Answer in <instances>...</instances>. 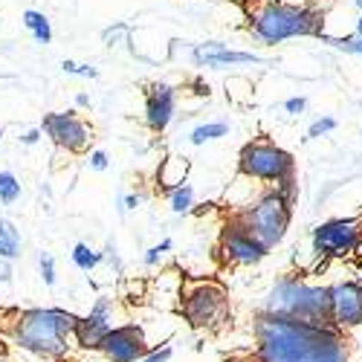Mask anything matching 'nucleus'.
Listing matches in <instances>:
<instances>
[{
    "label": "nucleus",
    "instance_id": "nucleus-1",
    "mask_svg": "<svg viewBox=\"0 0 362 362\" xmlns=\"http://www.w3.org/2000/svg\"><path fill=\"white\" fill-rule=\"evenodd\" d=\"M252 334L258 362H348L345 330L334 322L258 313Z\"/></svg>",
    "mask_w": 362,
    "mask_h": 362
},
{
    "label": "nucleus",
    "instance_id": "nucleus-2",
    "mask_svg": "<svg viewBox=\"0 0 362 362\" xmlns=\"http://www.w3.org/2000/svg\"><path fill=\"white\" fill-rule=\"evenodd\" d=\"M78 316L58 310V308H35L23 310L12 322V339L15 348L35 354L41 359H58L70 348V339H76Z\"/></svg>",
    "mask_w": 362,
    "mask_h": 362
},
{
    "label": "nucleus",
    "instance_id": "nucleus-3",
    "mask_svg": "<svg viewBox=\"0 0 362 362\" xmlns=\"http://www.w3.org/2000/svg\"><path fill=\"white\" fill-rule=\"evenodd\" d=\"M261 313L290 316L301 322H334L330 319V287L308 284L298 276H287L267 293Z\"/></svg>",
    "mask_w": 362,
    "mask_h": 362
},
{
    "label": "nucleus",
    "instance_id": "nucleus-4",
    "mask_svg": "<svg viewBox=\"0 0 362 362\" xmlns=\"http://www.w3.org/2000/svg\"><path fill=\"white\" fill-rule=\"evenodd\" d=\"M322 12L308 6H287V4H264L252 15V35L264 44H281L298 35H322Z\"/></svg>",
    "mask_w": 362,
    "mask_h": 362
},
{
    "label": "nucleus",
    "instance_id": "nucleus-5",
    "mask_svg": "<svg viewBox=\"0 0 362 362\" xmlns=\"http://www.w3.org/2000/svg\"><path fill=\"white\" fill-rule=\"evenodd\" d=\"M290 218H293V206L273 189L267 192L264 197H258L247 212H240L235 221L244 226L258 244L269 252L273 247H279L284 235H287V226H290Z\"/></svg>",
    "mask_w": 362,
    "mask_h": 362
},
{
    "label": "nucleus",
    "instance_id": "nucleus-6",
    "mask_svg": "<svg viewBox=\"0 0 362 362\" xmlns=\"http://www.w3.org/2000/svg\"><path fill=\"white\" fill-rule=\"evenodd\" d=\"M180 313L194 330H218L229 319V296L215 281H197L186 287L183 301H180Z\"/></svg>",
    "mask_w": 362,
    "mask_h": 362
},
{
    "label": "nucleus",
    "instance_id": "nucleus-7",
    "mask_svg": "<svg viewBox=\"0 0 362 362\" xmlns=\"http://www.w3.org/2000/svg\"><path fill=\"white\" fill-rule=\"evenodd\" d=\"M240 174L264 183H281L284 177L296 174V160L273 142H250L240 151Z\"/></svg>",
    "mask_w": 362,
    "mask_h": 362
},
{
    "label": "nucleus",
    "instance_id": "nucleus-8",
    "mask_svg": "<svg viewBox=\"0 0 362 362\" xmlns=\"http://www.w3.org/2000/svg\"><path fill=\"white\" fill-rule=\"evenodd\" d=\"M362 223L351 218H334L313 229V252L319 258H345L359 255Z\"/></svg>",
    "mask_w": 362,
    "mask_h": 362
},
{
    "label": "nucleus",
    "instance_id": "nucleus-9",
    "mask_svg": "<svg viewBox=\"0 0 362 362\" xmlns=\"http://www.w3.org/2000/svg\"><path fill=\"white\" fill-rule=\"evenodd\" d=\"M99 351L107 362H142L151 354V345L145 342L139 325H119L102 339Z\"/></svg>",
    "mask_w": 362,
    "mask_h": 362
},
{
    "label": "nucleus",
    "instance_id": "nucleus-10",
    "mask_svg": "<svg viewBox=\"0 0 362 362\" xmlns=\"http://www.w3.org/2000/svg\"><path fill=\"white\" fill-rule=\"evenodd\" d=\"M113 327H119V325H113V298L99 296L96 305L90 308V313L78 319L76 345H78V348H87V351H99L102 339L110 334Z\"/></svg>",
    "mask_w": 362,
    "mask_h": 362
},
{
    "label": "nucleus",
    "instance_id": "nucleus-11",
    "mask_svg": "<svg viewBox=\"0 0 362 362\" xmlns=\"http://www.w3.org/2000/svg\"><path fill=\"white\" fill-rule=\"evenodd\" d=\"M330 319L342 330L362 325V284L356 279L330 284Z\"/></svg>",
    "mask_w": 362,
    "mask_h": 362
},
{
    "label": "nucleus",
    "instance_id": "nucleus-12",
    "mask_svg": "<svg viewBox=\"0 0 362 362\" xmlns=\"http://www.w3.org/2000/svg\"><path fill=\"white\" fill-rule=\"evenodd\" d=\"M221 250L226 255V261L232 264H240V267H250V264H258L267 250L258 244V240L240 226L238 221H232L226 229H223V238H221Z\"/></svg>",
    "mask_w": 362,
    "mask_h": 362
},
{
    "label": "nucleus",
    "instance_id": "nucleus-13",
    "mask_svg": "<svg viewBox=\"0 0 362 362\" xmlns=\"http://www.w3.org/2000/svg\"><path fill=\"white\" fill-rule=\"evenodd\" d=\"M41 128L52 136L55 145H62L67 151H84L87 139H90L87 125L81 122L76 113H47Z\"/></svg>",
    "mask_w": 362,
    "mask_h": 362
},
{
    "label": "nucleus",
    "instance_id": "nucleus-14",
    "mask_svg": "<svg viewBox=\"0 0 362 362\" xmlns=\"http://www.w3.org/2000/svg\"><path fill=\"white\" fill-rule=\"evenodd\" d=\"M192 62H194L197 67L223 70L226 64H258L261 58H258V55H252V52H232V49H226V47H223V44H218V41H209V44L194 47Z\"/></svg>",
    "mask_w": 362,
    "mask_h": 362
},
{
    "label": "nucleus",
    "instance_id": "nucleus-15",
    "mask_svg": "<svg viewBox=\"0 0 362 362\" xmlns=\"http://www.w3.org/2000/svg\"><path fill=\"white\" fill-rule=\"evenodd\" d=\"M174 105H177V93L168 84H154L145 102V119L151 131H165L171 116H174Z\"/></svg>",
    "mask_w": 362,
    "mask_h": 362
},
{
    "label": "nucleus",
    "instance_id": "nucleus-16",
    "mask_svg": "<svg viewBox=\"0 0 362 362\" xmlns=\"http://www.w3.org/2000/svg\"><path fill=\"white\" fill-rule=\"evenodd\" d=\"M23 26L33 33V38L38 41V44H49L52 41V29H49V21H47V15H41V12H35V9H26L23 12Z\"/></svg>",
    "mask_w": 362,
    "mask_h": 362
},
{
    "label": "nucleus",
    "instance_id": "nucleus-17",
    "mask_svg": "<svg viewBox=\"0 0 362 362\" xmlns=\"http://www.w3.org/2000/svg\"><path fill=\"white\" fill-rule=\"evenodd\" d=\"M70 255H73V264H76V267L81 269V273H90V269H96V267L102 264V258H105L102 252H96V250H90L87 244H76Z\"/></svg>",
    "mask_w": 362,
    "mask_h": 362
},
{
    "label": "nucleus",
    "instance_id": "nucleus-18",
    "mask_svg": "<svg viewBox=\"0 0 362 362\" xmlns=\"http://www.w3.org/2000/svg\"><path fill=\"white\" fill-rule=\"evenodd\" d=\"M192 200H194V189H192V186H177V189L168 192V203H171V212H174V215L189 212Z\"/></svg>",
    "mask_w": 362,
    "mask_h": 362
},
{
    "label": "nucleus",
    "instance_id": "nucleus-19",
    "mask_svg": "<svg viewBox=\"0 0 362 362\" xmlns=\"http://www.w3.org/2000/svg\"><path fill=\"white\" fill-rule=\"evenodd\" d=\"M229 134V125H223V122H209V125H200V128H194L192 131V145H203V142H209V139H218V136H226Z\"/></svg>",
    "mask_w": 362,
    "mask_h": 362
},
{
    "label": "nucleus",
    "instance_id": "nucleus-20",
    "mask_svg": "<svg viewBox=\"0 0 362 362\" xmlns=\"http://www.w3.org/2000/svg\"><path fill=\"white\" fill-rule=\"evenodd\" d=\"M21 197V183H18V177L12 171H0V200H4L6 206L15 203Z\"/></svg>",
    "mask_w": 362,
    "mask_h": 362
},
{
    "label": "nucleus",
    "instance_id": "nucleus-21",
    "mask_svg": "<svg viewBox=\"0 0 362 362\" xmlns=\"http://www.w3.org/2000/svg\"><path fill=\"white\" fill-rule=\"evenodd\" d=\"M276 192H279V194H281V197H284V200L293 206V203H296V197H298V183H296V174H293V177H284L281 183H276Z\"/></svg>",
    "mask_w": 362,
    "mask_h": 362
},
{
    "label": "nucleus",
    "instance_id": "nucleus-22",
    "mask_svg": "<svg viewBox=\"0 0 362 362\" xmlns=\"http://www.w3.org/2000/svg\"><path fill=\"white\" fill-rule=\"evenodd\" d=\"M38 267H41V279H44V284H47V287H55V258H52L49 252H41Z\"/></svg>",
    "mask_w": 362,
    "mask_h": 362
},
{
    "label": "nucleus",
    "instance_id": "nucleus-23",
    "mask_svg": "<svg viewBox=\"0 0 362 362\" xmlns=\"http://www.w3.org/2000/svg\"><path fill=\"white\" fill-rule=\"evenodd\" d=\"M171 247H174V240H171V238H165V240H160L157 247H151V250L145 252V258H142V261H145L148 267H154V264H160V258H163Z\"/></svg>",
    "mask_w": 362,
    "mask_h": 362
},
{
    "label": "nucleus",
    "instance_id": "nucleus-24",
    "mask_svg": "<svg viewBox=\"0 0 362 362\" xmlns=\"http://www.w3.org/2000/svg\"><path fill=\"white\" fill-rule=\"evenodd\" d=\"M337 128V119H330V116H322V119H316V122L310 125V131H308V139H319L322 134H330Z\"/></svg>",
    "mask_w": 362,
    "mask_h": 362
},
{
    "label": "nucleus",
    "instance_id": "nucleus-25",
    "mask_svg": "<svg viewBox=\"0 0 362 362\" xmlns=\"http://www.w3.org/2000/svg\"><path fill=\"white\" fill-rule=\"evenodd\" d=\"M0 240H4V244H12V247H21V235H18L15 223H9L6 218H0Z\"/></svg>",
    "mask_w": 362,
    "mask_h": 362
},
{
    "label": "nucleus",
    "instance_id": "nucleus-26",
    "mask_svg": "<svg viewBox=\"0 0 362 362\" xmlns=\"http://www.w3.org/2000/svg\"><path fill=\"white\" fill-rule=\"evenodd\" d=\"M171 356H174L171 345H168V342H163V345H151V354H148L142 362H168Z\"/></svg>",
    "mask_w": 362,
    "mask_h": 362
},
{
    "label": "nucleus",
    "instance_id": "nucleus-27",
    "mask_svg": "<svg viewBox=\"0 0 362 362\" xmlns=\"http://www.w3.org/2000/svg\"><path fill=\"white\" fill-rule=\"evenodd\" d=\"M322 41L334 44V47H339V49H345V52H356V55H362V38H322Z\"/></svg>",
    "mask_w": 362,
    "mask_h": 362
},
{
    "label": "nucleus",
    "instance_id": "nucleus-28",
    "mask_svg": "<svg viewBox=\"0 0 362 362\" xmlns=\"http://www.w3.org/2000/svg\"><path fill=\"white\" fill-rule=\"evenodd\" d=\"M62 70H64V73H73V76H84V78H96V76H99V70L87 67V64H76V62H70V58L62 64Z\"/></svg>",
    "mask_w": 362,
    "mask_h": 362
},
{
    "label": "nucleus",
    "instance_id": "nucleus-29",
    "mask_svg": "<svg viewBox=\"0 0 362 362\" xmlns=\"http://www.w3.org/2000/svg\"><path fill=\"white\" fill-rule=\"evenodd\" d=\"M284 107H287V113H293V116H298L301 110H305V107H308V99H305V96H296V99H290V102H287Z\"/></svg>",
    "mask_w": 362,
    "mask_h": 362
},
{
    "label": "nucleus",
    "instance_id": "nucleus-30",
    "mask_svg": "<svg viewBox=\"0 0 362 362\" xmlns=\"http://www.w3.org/2000/svg\"><path fill=\"white\" fill-rule=\"evenodd\" d=\"M90 165H93L96 171H105L107 168V154L105 151H93V154H90Z\"/></svg>",
    "mask_w": 362,
    "mask_h": 362
},
{
    "label": "nucleus",
    "instance_id": "nucleus-31",
    "mask_svg": "<svg viewBox=\"0 0 362 362\" xmlns=\"http://www.w3.org/2000/svg\"><path fill=\"white\" fill-rule=\"evenodd\" d=\"M18 250H21V247H12V244H4V240H0V258L15 261V258H18Z\"/></svg>",
    "mask_w": 362,
    "mask_h": 362
},
{
    "label": "nucleus",
    "instance_id": "nucleus-32",
    "mask_svg": "<svg viewBox=\"0 0 362 362\" xmlns=\"http://www.w3.org/2000/svg\"><path fill=\"white\" fill-rule=\"evenodd\" d=\"M0 281H12V267L6 258H0Z\"/></svg>",
    "mask_w": 362,
    "mask_h": 362
},
{
    "label": "nucleus",
    "instance_id": "nucleus-33",
    "mask_svg": "<svg viewBox=\"0 0 362 362\" xmlns=\"http://www.w3.org/2000/svg\"><path fill=\"white\" fill-rule=\"evenodd\" d=\"M38 139H41V131H29V134L23 136V142H26V145H35Z\"/></svg>",
    "mask_w": 362,
    "mask_h": 362
},
{
    "label": "nucleus",
    "instance_id": "nucleus-34",
    "mask_svg": "<svg viewBox=\"0 0 362 362\" xmlns=\"http://www.w3.org/2000/svg\"><path fill=\"white\" fill-rule=\"evenodd\" d=\"M139 203H142V197H136V194H128L125 197V209H136Z\"/></svg>",
    "mask_w": 362,
    "mask_h": 362
},
{
    "label": "nucleus",
    "instance_id": "nucleus-35",
    "mask_svg": "<svg viewBox=\"0 0 362 362\" xmlns=\"http://www.w3.org/2000/svg\"><path fill=\"white\" fill-rule=\"evenodd\" d=\"M226 362H258V359H255V356H252V359H250V356H232V359H226Z\"/></svg>",
    "mask_w": 362,
    "mask_h": 362
},
{
    "label": "nucleus",
    "instance_id": "nucleus-36",
    "mask_svg": "<svg viewBox=\"0 0 362 362\" xmlns=\"http://www.w3.org/2000/svg\"><path fill=\"white\" fill-rule=\"evenodd\" d=\"M76 105H81V107H87V105H90V99H87V96H84V93H81V96H78V99H76Z\"/></svg>",
    "mask_w": 362,
    "mask_h": 362
},
{
    "label": "nucleus",
    "instance_id": "nucleus-37",
    "mask_svg": "<svg viewBox=\"0 0 362 362\" xmlns=\"http://www.w3.org/2000/svg\"><path fill=\"white\" fill-rule=\"evenodd\" d=\"M356 35H359V38H362V18H359V21H356Z\"/></svg>",
    "mask_w": 362,
    "mask_h": 362
},
{
    "label": "nucleus",
    "instance_id": "nucleus-38",
    "mask_svg": "<svg viewBox=\"0 0 362 362\" xmlns=\"http://www.w3.org/2000/svg\"><path fill=\"white\" fill-rule=\"evenodd\" d=\"M359 255H362V244H359Z\"/></svg>",
    "mask_w": 362,
    "mask_h": 362
},
{
    "label": "nucleus",
    "instance_id": "nucleus-39",
    "mask_svg": "<svg viewBox=\"0 0 362 362\" xmlns=\"http://www.w3.org/2000/svg\"><path fill=\"white\" fill-rule=\"evenodd\" d=\"M356 281H359V284H362V276H359V279H356Z\"/></svg>",
    "mask_w": 362,
    "mask_h": 362
},
{
    "label": "nucleus",
    "instance_id": "nucleus-40",
    "mask_svg": "<svg viewBox=\"0 0 362 362\" xmlns=\"http://www.w3.org/2000/svg\"><path fill=\"white\" fill-rule=\"evenodd\" d=\"M0 136H4V131H0Z\"/></svg>",
    "mask_w": 362,
    "mask_h": 362
},
{
    "label": "nucleus",
    "instance_id": "nucleus-41",
    "mask_svg": "<svg viewBox=\"0 0 362 362\" xmlns=\"http://www.w3.org/2000/svg\"><path fill=\"white\" fill-rule=\"evenodd\" d=\"M0 362H6V359H0Z\"/></svg>",
    "mask_w": 362,
    "mask_h": 362
}]
</instances>
